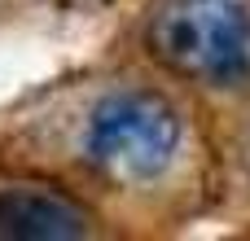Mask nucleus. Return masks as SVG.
<instances>
[{
	"label": "nucleus",
	"instance_id": "nucleus-1",
	"mask_svg": "<svg viewBox=\"0 0 250 241\" xmlns=\"http://www.w3.org/2000/svg\"><path fill=\"white\" fill-rule=\"evenodd\" d=\"M145 44L171 75L233 83L250 66V13L242 0H158Z\"/></svg>",
	"mask_w": 250,
	"mask_h": 241
},
{
	"label": "nucleus",
	"instance_id": "nucleus-2",
	"mask_svg": "<svg viewBox=\"0 0 250 241\" xmlns=\"http://www.w3.org/2000/svg\"><path fill=\"white\" fill-rule=\"evenodd\" d=\"M180 149V119L158 92H114L88 114L83 158L119 184L154 180Z\"/></svg>",
	"mask_w": 250,
	"mask_h": 241
},
{
	"label": "nucleus",
	"instance_id": "nucleus-3",
	"mask_svg": "<svg viewBox=\"0 0 250 241\" xmlns=\"http://www.w3.org/2000/svg\"><path fill=\"white\" fill-rule=\"evenodd\" d=\"M88 233L83 206L53 189H0V237L4 241H70Z\"/></svg>",
	"mask_w": 250,
	"mask_h": 241
}]
</instances>
